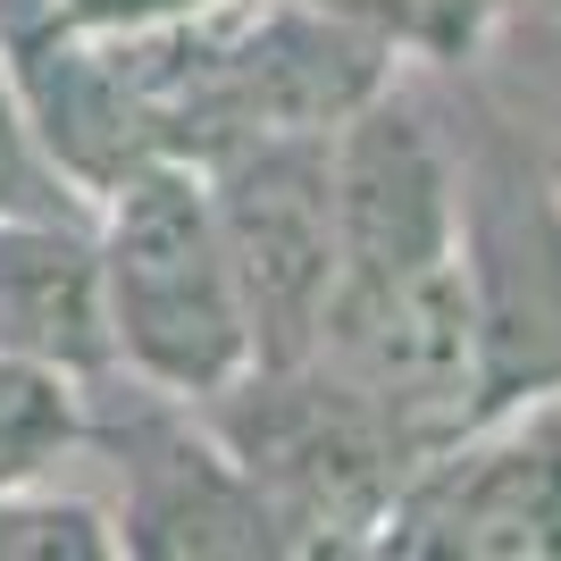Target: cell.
<instances>
[{"mask_svg":"<svg viewBox=\"0 0 561 561\" xmlns=\"http://www.w3.org/2000/svg\"><path fill=\"white\" fill-rule=\"evenodd\" d=\"M117 411L84 394V445L117 453V553L135 561H285V537L260 486L234 469L210 420L185 394H160L142 377H101Z\"/></svg>","mask_w":561,"mask_h":561,"instance_id":"cell-4","label":"cell"},{"mask_svg":"<svg viewBox=\"0 0 561 561\" xmlns=\"http://www.w3.org/2000/svg\"><path fill=\"white\" fill-rule=\"evenodd\" d=\"M234 469L260 486L285 553H369L402 469L420 453L319 360H252L193 402Z\"/></svg>","mask_w":561,"mask_h":561,"instance_id":"cell-2","label":"cell"},{"mask_svg":"<svg viewBox=\"0 0 561 561\" xmlns=\"http://www.w3.org/2000/svg\"><path fill=\"white\" fill-rule=\"evenodd\" d=\"M453 9H461L469 25H486V18H503V9H519V0H453Z\"/></svg>","mask_w":561,"mask_h":561,"instance_id":"cell-14","label":"cell"},{"mask_svg":"<svg viewBox=\"0 0 561 561\" xmlns=\"http://www.w3.org/2000/svg\"><path fill=\"white\" fill-rule=\"evenodd\" d=\"M93 243L117 377L202 402L252 369V310L193 160H151L126 185H110L93 202Z\"/></svg>","mask_w":561,"mask_h":561,"instance_id":"cell-1","label":"cell"},{"mask_svg":"<svg viewBox=\"0 0 561 561\" xmlns=\"http://www.w3.org/2000/svg\"><path fill=\"white\" fill-rule=\"evenodd\" d=\"M68 445H84V386L0 352V478H43Z\"/></svg>","mask_w":561,"mask_h":561,"instance_id":"cell-11","label":"cell"},{"mask_svg":"<svg viewBox=\"0 0 561 561\" xmlns=\"http://www.w3.org/2000/svg\"><path fill=\"white\" fill-rule=\"evenodd\" d=\"M0 561H117V519L93 494L43 478H0Z\"/></svg>","mask_w":561,"mask_h":561,"instance_id":"cell-10","label":"cell"},{"mask_svg":"<svg viewBox=\"0 0 561 561\" xmlns=\"http://www.w3.org/2000/svg\"><path fill=\"white\" fill-rule=\"evenodd\" d=\"M50 210H84V202L43 160V142L25 126V101H18V76H9V43H0V218H50Z\"/></svg>","mask_w":561,"mask_h":561,"instance_id":"cell-12","label":"cell"},{"mask_svg":"<svg viewBox=\"0 0 561 561\" xmlns=\"http://www.w3.org/2000/svg\"><path fill=\"white\" fill-rule=\"evenodd\" d=\"M335 176V294L394 285L461 260V151L420 101L386 84L328 135Z\"/></svg>","mask_w":561,"mask_h":561,"instance_id":"cell-7","label":"cell"},{"mask_svg":"<svg viewBox=\"0 0 561 561\" xmlns=\"http://www.w3.org/2000/svg\"><path fill=\"white\" fill-rule=\"evenodd\" d=\"M0 352L76 386H101L117 369L93 210L0 218Z\"/></svg>","mask_w":561,"mask_h":561,"instance_id":"cell-9","label":"cell"},{"mask_svg":"<svg viewBox=\"0 0 561 561\" xmlns=\"http://www.w3.org/2000/svg\"><path fill=\"white\" fill-rule=\"evenodd\" d=\"M545 185H553V202H561V151H553V168H545Z\"/></svg>","mask_w":561,"mask_h":561,"instance_id":"cell-15","label":"cell"},{"mask_svg":"<svg viewBox=\"0 0 561 561\" xmlns=\"http://www.w3.org/2000/svg\"><path fill=\"white\" fill-rule=\"evenodd\" d=\"M461 260L478 302L486 402L561 386V202L545 168H528L512 142L461 160Z\"/></svg>","mask_w":561,"mask_h":561,"instance_id":"cell-6","label":"cell"},{"mask_svg":"<svg viewBox=\"0 0 561 561\" xmlns=\"http://www.w3.org/2000/svg\"><path fill=\"white\" fill-rule=\"evenodd\" d=\"M0 43H9V76H18L25 126L43 142V160L76 185V202L93 210L110 185H126L135 168H151V126L135 110V84L117 68L110 25L68 18L59 0L43 9H9L0 0Z\"/></svg>","mask_w":561,"mask_h":561,"instance_id":"cell-8","label":"cell"},{"mask_svg":"<svg viewBox=\"0 0 561 561\" xmlns=\"http://www.w3.org/2000/svg\"><path fill=\"white\" fill-rule=\"evenodd\" d=\"M377 561H561V386L486 402L402 469Z\"/></svg>","mask_w":561,"mask_h":561,"instance_id":"cell-3","label":"cell"},{"mask_svg":"<svg viewBox=\"0 0 561 561\" xmlns=\"http://www.w3.org/2000/svg\"><path fill=\"white\" fill-rule=\"evenodd\" d=\"M68 18L84 25H151V18H193V9H218V0H59Z\"/></svg>","mask_w":561,"mask_h":561,"instance_id":"cell-13","label":"cell"},{"mask_svg":"<svg viewBox=\"0 0 561 561\" xmlns=\"http://www.w3.org/2000/svg\"><path fill=\"white\" fill-rule=\"evenodd\" d=\"M202 185L252 310V360H310L335 294L328 135H243L202 160Z\"/></svg>","mask_w":561,"mask_h":561,"instance_id":"cell-5","label":"cell"}]
</instances>
